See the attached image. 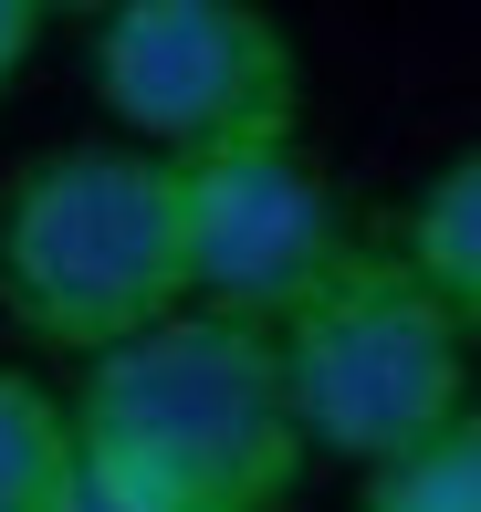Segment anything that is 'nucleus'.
I'll list each match as a JSON object with an SVG mask.
<instances>
[{"instance_id":"1","label":"nucleus","mask_w":481,"mask_h":512,"mask_svg":"<svg viewBox=\"0 0 481 512\" xmlns=\"http://www.w3.org/2000/svg\"><path fill=\"white\" fill-rule=\"evenodd\" d=\"M0 314L42 356L105 366L116 345L189 314V209L178 168L74 136L0 178Z\"/></svg>"},{"instance_id":"2","label":"nucleus","mask_w":481,"mask_h":512,"mask_svg":"<svg viewBox=\"0 0 481 512\" xmlns=\"http://www.w3.org/2000/svg\"><path fill=\"white\" fill-rule=\"evenodd\" d=\"M74 429L84 450L147 471L189 512H283L314 460L283 387V345L262 324H220V314H168L157 335L84 366Z\"/></svg>"},{"instance_id":"3","label":"nucleus","mask_w":481,"mask_h":512,"mask_svg":"<svg viewBox=\"0 0 481 512\" xmlns=\"http://www.w3.org/2000/svg\"><path fill=\"white\" fill-rule=\"evenodd\" d=\"M272 345H283V387H293L304 439L325 460H356V471H387L419 439H440L461 408H481L471 398V335L398 262V241H356L272 324Z\"/></svg>"},{"instance_id":"4","label":"nucleus","mask_w":481,"mask_h":512,"mask_svg":"<svg viewBox=\"0 0 481 512\" xmlns=\"http://www.w3.org/2000/svg\"><path fill=\"white\" fill-rule=\"evenodd\" d=\"M84 84L116 147L157 168L304 147V42L262 0H105L84 21Z\"/></svg>"},{"instance_id":"5","label":"nucleus","mask_w":481,"mask_h":512,"mask_svg":"<svg viewBox=\"0 0 481 512\" xmlns=\"http://www.w3.org/2000/svg\"><path fill=\"white\" fill-rule=\"evenodd\" d=\"M178 209H189V314L262 324V335L366 241L346 220V199H335V178L304 147L178 168Z\"/></svg>"},{"instance_id":"6","label":"nucleus","mask_w":481,"mask_h":512,"mask_svg":"<svg viewBox=\"0 0 481 512\" xmlns=\"http://www.w3.org/2000/svg\"><path fill=\"white\" fill-rule=\"evenodd\" d=\"M387 241H398V262L450 304V324L481 345V147L440 157V168L398 199V230H387Z\"/></svg>"},{"instance_id":"7","label":"nucleus","mask_w":481,"mask_h":512,"mask_svg":"<svg viewBox=\"0 0 481 512\" xmlns=\"http://www.w3.org/2000/svg\"><path fill=\"white\" fill-rule=\"evenodd\" d=\"M74 481H84L74 398L0 356V512H74Z\"/></svg>"},{"instance_id":"8","label":"nucleus","mask_w":481,"mask_h":512,"mask_svg":"<svg viewBox=\"0 0 481 512\" xmlns=\"http://www.w3.org/2000/svg\"><path fill=\"white\" fill-rule=\"evenodd\" d=\"M356 512H481V408H461L440 439L356 481Z\"/></svg>"},{"instance_id":"9","label":"nucleus","mask_w":481,"mask_h":512,"mask_svg":"<svg viewBox=\"0 0 481 512\" xmlns=\"http://www.w3.org/2000/svg\"><path fill=\"white\" fill-rule=\"evenodd\" d=\"M42 32H53V11H42V0H0V95H11V84L32 74Z\"/></svg>"}]
</instances>
